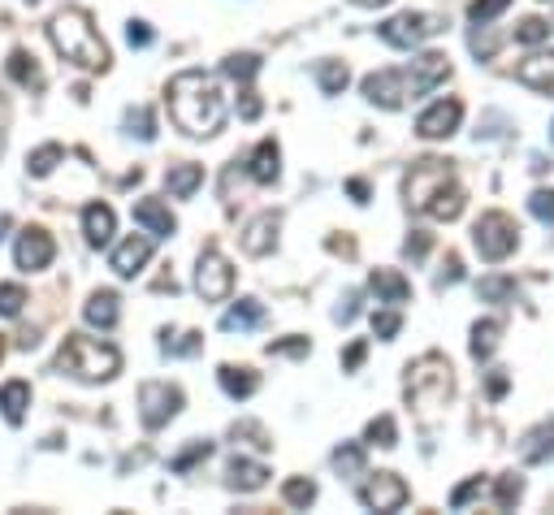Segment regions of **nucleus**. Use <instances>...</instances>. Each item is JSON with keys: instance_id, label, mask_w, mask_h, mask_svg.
Returning a JSON list of instances; mask_svg holds the SVG:
<instances>
[{"instance_id": "nucleus-1", "label": "nucleus", "mask_w": 554, "mask_h": 515, "mask_svg": "<svg viewBox=\"0 0 554 515\" xmlns=\"http://www.w3.org/2000/svg\"><path fill=\"white\" fill-rule=\"evenodd\" d=\"M165 104H169V117L178 122V130L191 139H208L226 126V96H221L217 78L204 70H182L169 78Z\"/></svg>"}, {"instance_id": "nucleus-2", "label": "nucleus", "mask_w": 554, "mask_h": 515, "mask_svg": "<svg viewBox=\"0 0 554 515\" xmlns=\"http://www.w3.org/2000/svg\"><path fill=\"white\" fill-rule=\"evenodd\" d=\"M48 39H52V48H57L65 61L78 65V70H91V74L109 70V44H104L100 31L91 26V13L87 9H61V13H52Z\"/></svg>"}, {"instance_id": "nucleus-3", "label": "nucleus", "mask_w": 554, "mask_h": 515, "mask_svg": "<svg viewBox=\"0 0 554 515\" xmlns=\"http://www.w3.org/2000/svg\"><path fill=\"white\" fill-rule=\"evenodd\" d=\"M57 368L70 373L74 381L100 386V381H113L117 373H122V355H117V347H109V342H100V338L70 334L61 355H57Z\"/></svg>"}, {"instance_id": "nucleus-4", "label": "nucleus", "mask_w": 554, "mask_h": 515, "mask_svg": "<svg viewBox=\"0 0 554 515\" xmlns=\"http://www.w3.org/2000/svg\"><path fill=\"white\" fill-rule=\"evenodd\" d=\"M451 399V364L442 355H425L407 368V403L420 407V412H433Z\"/></svg>"}, {"instance_id": "nucleus-5", "label": "nucleus", "mask_w": 554, "mask_h": 515, "mask_svg": "<svg viewBox=\"0 0 554 515\" xmlns=\"http://www.w3.org/2000/svg\"><path fill=\"white\" fill-rule=\"evenodd\" d=\"M455 182V169L451 161H416L412 169H407V178H403V200L412 213H425V208L438 200V191H446Z\"/></svg>"}, {"instance_id": "nucleus-6", "label": "nucleus", "mask_w": 554, "mask_h": 515, "mask_svg": "<svg viewBox=\"0 0 554 515\" xmlns=\"http://www.w3.org/2000/svg\"><path fill=\"white\" fill-rule=\"evenodd\" d=\"M407 96H425V87H420V78L412 74V65L407 70H377L364 78V100L377 104V109H403Z\"/></svg>"}, {"instance_id": "nucleus-7", "label": "nucleus", "mask_w": 554, "mask_h": 515, "mask_svg": "<svg viewBox=\"0 0 554 515\" xmlns=\"http://www.w3.org/2000/svg\"><path fill=\"white\" fill-rule=\"evenodd\" d=\"M472 243H477V252L481 260H507L511 252L520 247V226H516V217H507V213H485L477 226H472Z\"/></svg>"}, {"instance_id": "nucleus-8", "label": "nucleus", "mask_w": 554, "mask_h": 515, "mask_svg": "<svg viewBox=\"0 0 554 515\" xmlns=\"http://www.w3.org/2000/svg\"><path fill=\"white\" fill-rule=\"evenodd\" d=\"M446 31V18H438V13H399V18H390L386 26H381V39H386L390 48H420L425 39L442 35Z\"/></svg>"}, {"instance_id": "nucleus-9", "label": "nucleus", "mask_w": 554, "mask_h": 515, "mask_svg": "<svg viewBox=\"0 0 554 515\" xmlns=\"http://www.w3.org/2000/svg\"><path fill=\"white\" fill-rule=\"evenodd\" d=\"M182 412V390L169 381H143L139 386V420L143 429H165Z\"/></svg>"}, {"instance_id": "nucleus-10", "label": "nucleus", "mask_w": 554, "mask_h": 515, "mask_svg": "<svg viewBox=\"0 0 554 515\" xmlns=\"http://www.w3.org/2000/svg\"><path fill=\"white\" fill-rule=\"evenodd\" d=\"M195 290L208 299V303H226L230 290H234V269L230 260L217 252V247H208L200 256V269H195Z\"/></svg>"}, {"instance_id": "nucleus-11", "label": "nucleus", "mask_w": 554, "mask_h": 515, "mask_svg": "<svg viewBox=\"0 0 554 515\" xmlns=\"http://www.w3.org/2000/svg\"><path fill=\"white\" fill-rule=\"evenodd\" d=\"M407 481L403 477H394V472H377V477H368L360 485V503L368 511H399L407 503Z\"/></svg>"}, {"instance_id": "nucleus-12", "label": "nucleus", "mask_w": 554, "mask_h": 515, "mask_svg": "<svg viewBox=\"0 0 554 515\" xmlns=\"http://www.w3.org/2000/svg\"><path fill=\"white\" fill-rule=\"evenodd\" d=\"M459 122H464V104H459L455 96H446L438 104H429L425 113L416 117V135L420 139H451Z\"/></svg>"}, {"instance_id": "nucleus-13", "label": "nucleus", "mask_w": 554, "mask_h": 515, "mask_svg": "<svg viewBox=\"0 0 554 515\" xmlns=\"http://www.w3.org/2000/svg\"><path fill=\"white\" fill-rule=\"evenodd\" d=\"M52 256H57V243H52V234H44L39 226H26L18 234V247H13V260H18L22 273H39L48 269Z\"/></svg>"}, {"instance_id": "nucleus-14", "label": "nucleus", "mask_w": 554, "mask_h": 515, "mask_svg": "<svg viewBox=\"0 0 554 515\" xmlns=\"http://www.w3.org/2000/svg\"><path fill=\"white\" fill-rule=\"evenodd\" d=\"M148 260H152V239H143V234H130V239L113 252L109 264H113V273H117V277H139Z\"/></svg>"}, {"instance_id": "nucleus-15", "label": "nucleus", "mask_w": 554, "mask_h": 515, "mask_svg": "<svg viewBox=\"0 0 554 515\" xmlns=\"http://www.w3.org/2000/svg\"><path fill=\"white\" fill-rule=\"evenodd\" d=\"M516 83H524L529 91H537V96H554V52H542V57L520 61Z\"/></svg>"}, {"instance_id": "nucleus-16", "label": "nucleus", "mask_w": 554, "mask_h": 515, "mask_svg": "<svg viewBox=\"0 0 554 515\" xmlns=\"http://www.w3.org/2000/svg\"><path fill=\"white\" fill-rule=\"evenodd\" d=\"M113 230H117V217H113L109 204H87L83 208V234H87L91 247H109Z\"/></svg>"}, {"instance_id": "nucleus-17", "label": "nucleus", "mask_w": 554, "mask_h": 515, "mask_svg": "<svg viewBox=\"0 0 554 515\" xmlns=\"http://www.w3.org/2000/svg\"><path fill=\"white\" fill-rule=\"evenodd\" d=\"M135 221L152 234V239H169V234L178 230L174 213H169V208H165L161 200H139V204H135Z\"/></svg>"}, {"instance_id": "nucleus-18", "label": "nucleus", "mask_w": 554, "mask_h": 515, "mask_svg": "<svg viewBox=\"0 0 554 515\" xmlns=\"http://www.w3.org/2000/svg\"><path fill=\"white\" fill-rule=\"evenodd\" d=\"M204 187V165H195V161H182V165H169V174H165V191L174 195V200H191L195 191Z\"/></svg>"}, {"instance_id": "nucleus-19", "label": "nucleus", "mask_w": 554, "mask_h": 515, "mask_svg": "<svg viewBox=\"0 0 554 515\" xmlns=\"http://www.w3.org/2000/svg\"><path fill=\"white\" fill-rule=\"evenodd\" d=\"M368 286H373L377 303H407V299H412V282H407L403 273H394V269H373Z\"/></svg>"}, {"instance_id": "nucleus-20", "label": "nucleus", "mask_w": 554, "mask_h": 515, "mask_svg": "<svg viewBox=\"0 0 554 515\" xmlns=\"http://www.w3.org/2000/svg\"><path fill=\"white\" fill-rule=\"evenodd\" d=\"M520 459H524V464H546V459H554V420H546V425L524 433Z\"/></svg>"}, {"instance_id": "nucleus-21", "label": "nucleus", "mask_w": 554, "mask_h": 515, "mask_svg": "<svg viewBox=\"0 0 554 515\" xmlns=\"http://www.w3.org/2000/svg\"><path fill=\"white\" fill-rule=\"evenodd\" d=\"M273 247H277V217L265 213V217H256L252 226H247V234H243V252H247V256H269Z\"/></svg>"}, {"instance_id": "nucleus-22", "label": "nucleus", "mask_w": 554, "mask_h": 515, "mask_svg": "<svg viewBox=\"0 0 554 515\" xmlns=\"http://www.w3.org/2000/svg\"><path fill=\"white\" fill-rule=\"evenodd\" d=\"M260 321H265V303H260V299H239L226 316H221V329H226V334H247V329H256Z\"/></svg>"}, {"instance_id": "nucleus-23", "label": "nucleus", "mask_w": 554, "mask_h": 515, "mask_svg": "<svg viewBox=\"0 0 554 515\" xmlns=\"http://www.w3.org/2000/svg\"><path fill=\"white\" fill-rule=\"evenodd\" d=\"M247 174H252L256 182H277V174H282V152H277V143L265 139V143H256V152H252V161H247Z\"/></svg>"}, {"instance_id": "nucleus-24", "label": "nucleus", "mask_w": 554, "mask_h": 515, "mask_svg": "<svg viewBox=\"0 0 554 515\" xmlns=\"http://www.w3.org/2000/svg\"><path fill=\"white\" fill-rule=\"evenodd\" d=\"M217 381H221V390H226L230 399H252L256 386H260V377L252 373V368H239V364H221Z\"/></svg>"}, {"instance_id": "nucleus-25", "label": "nucleus", "mask_w": 554, "mask_h": 515, "mask_svg": "<svg viewBox=\"0 0 554 515\" xmlns=\"http://www.w3.org/2000/svg\"><path fill=\"white\" fill-rule=\"evenodd\" d=\"M226 477H230V490L256 494V490H265L269 468H265V464H252V459H234V464L226 468Z\"/></svg>"}, {"instance_id": "nucleus-26", "label": "nucleus", "mask_w": 554, "mask_h": 515, "mask_svg": "<svg viewBox=\"0 0 554 515\" xmlns=\"http://www.w3.org/2000/svg\"><path fill=\"white\" fill-rule=\"evenodd\" d=\"M5 70H9V78H13V83H18V87H26V91H44V70H39V61L31 57V52H9V65H5Z\"/></svg>"}, {"instance_id": "nucleus-27", "label": "nucleus", "mask_w": 554, "mask_h": 515, "mask_svg": "<svg viewBox=\"0 0 554 515\" xmlns=\"http://www.w3.org/2000/svg\"><path fill=\"white\" fill-rule=\"evenodd\" d=\"M26 407H31V386H26V381H5V386H0V412H5L9 425H22Z\"/></svg>"}, {"instance_id": "nucleus-28", "label": "nucleus", "mask_w": 554, "mask_h": 515, "mask_svg": "<svg viewBox=\"0 0 554 515\" xmlns=\"http://www.w3.org/2000/svg\"><path fill=\"white\" fill-rule=\"evenodd\" d=\"M83 316H87V325H96V329H113L117 316H122V308H117V295H113V290H96V295L87 299Z\"/></svg>"}, {"instance_id": "nucleus-29", "label": "nucleus", "mask_w": 554, "mask_h": 515, "mask_svg": "<svg viewBox=\"0 0 554 515\" xmlns=\"http://www.w3.org/2000/svg\"><path fill=\"white\" fill-rule=\"evenodd\" d=\"M498 334H503V321H477L472 325V342H468L472 360H490L494 347H498Z\"/></svg>"}, {"instance_id": "nucleus-30", "label": "nucleus", "mask_w": 554, "mask_h": 515, "mask_svg": "<svg viewBox=\"0 0 554 515\" xmlns=\"http://www.w3.org/2000/svg\"><path fill=\"white\" fill-rule=\"evenodd\" d=\"M316 83H321L325 96H342V87L351 83L347 61H321V65H316Z\"/></svg>"}, {"instance_id": "nucleus-31", "label": "nucleus", "mask_w": 554, "mask_h": 515, "mask_svg": "<svg viewBox=\"0 0 554 515\" xmlns=\"http://www.w3.org/2000/svg\"><path fill=\"white\" fill-rule=\"evenodd\" d=\"M61 161H65L61 143H44V148H35L31 156H26V174H31V178H48Z\"/></svg>"}, {"instance_id": "nucleus-32", "label": "nucleus", "mask_w": 554, "mask_h": 515, "mask_svg": "<svg viewBox=\"0 0 554 515\" xmlns=\"http://www.w3.org/2000/svg\"><path fill=\"white\" fill-rule=\"evenodd\" d=\"M425 213L438 217V221H455L459 213H464V191H459V182H451L446 191H438V200H433Z\"/></svg>"}, {"instance_id": "nucleus-33", "label": "nucleus", "mask_w": 554, "mask_h": 515, "mask_svg": "<svg viewBox=\"0 0 554 515\" xmlns=\"http://www.w3.org/2000/svg\"><path fill=\"white\" fill-rule=\"evenodd\" d=\"M282 503H286V507L308 511V507L316 503V485H312L308 477H290V481L282 485Z\"/></svg>"}, {"instance_id": "nucleus-34", "label": "nucleus", "mask_w": 554, "mask_h": 515, "mask_svg": "<svg viewBox=\"0 0 554 515\" xmlns=\"http://www.w3.org/2000/svg\"><path fill=\"white\" fill-rule=\"evenodd\" d=\"M221 70H226L230 78H239V83H252L256 70H260V57L256 52H230V57L221 61Z\"/></svg>"}, {"instance_id": "nucleus-35", "label": "nucleus", "mask_w": 554, "mask_h": 515, "mask_svg": "<svg viewBox=\"0 0 554 515\" xmlns=\"http://www.w3.org/2000/svg\"><path fill=\"white\" fill-rule=\"evenodd\" d=\"M334 468L342 472V477H360V472H364V446L360 442H342L334 451Z\"/></svg>"}, {"instance_id": "nucleus-36", "label": "nucleus", "mask_w": 554, "mask_h": 515, "mask_svg": "<svg viewBox=\"0 0 554 515\" xmlns=\"http://www.w3.org/2000/svg\"><path fill=\"white\" fill-rule=\"evenodd\" d=\"M477 290H481V299H490V303H516L520 299V286L511 282V277H485Z\"/></svg>"}, {"instance_id": "nucleus-37", "label": "nucleus", "mask_w": 554, "mask_h": 515, "mask_svg": "<svg viewBox=\"0 0 554 515\" xmlns=\"http://www.w3.org/2000/svg\"><path fill=\"white\" fill-rule=\"evenodd\" d=\"M364 442H368V446H381V451H394V446H399V429H394L390 416H377L373 425H368Z\"/></svg>"}, {"instance_id": "nucleus-38", "label": "nucleus", "mask_w": 554, "mask_h": 515, "mask_svg": "<svg viewBox=\"0 0 554 515\" xmlns=\"http://www.w3.org/2000/svg\"><path fill=\"white\" fill-rule=\"evenodd\" d=\"M546 39H550V22L546 18H524L516 26V44H524V48H537V44H546Z\"/></svg>"}, {"instance_id": "nucleus-39", "label": "nucleus", "mask_w": 554, "mask_h": 515, "mask_svg": "<svg viewBox=\"0 0 554 515\" xmlns=\"http://www.w3.org/2000/svg\"><path fill=\"white\" fill-rule=\"evenodd\" d=\"M511 9V0H472L468 5V22L472 26H490L498 13H507Z\"/></svg>"}, {"instance_id": "nucleus-40", "label": "nucleus", "mask_w": 554, "mask_h": 515, "mask_svg": "<svg viewBox=\"0 0 554 515\" xmlns=\"http://www.w3.org/2000/svg\"><path fill=\"white\" fill-rule=\"evenodd\" d=\"M200 347H204V334H169L165 329V338H161L165 355H195Z\"/></svg>"}, {"instance_id": "nucleus-41", "label": "nucleus", "mask_w": 554, "mask_h": 515, "mask_svg": "<svg viewBox=\"0 0 554 515\" xmlns=\"http://www.w3.org/2000/svg\"><path fill=\"white\" fill-rule=\"evenodd\" d=\"M520 494H524V477H516V472H507V477H498V507H503V511H511V507H516L520 503Z\"/></svg>"}, {"instance_id": "nucleus-42", "label": "nucleus", "mask_w": 554, "mask_h": 515, "mask_svg": "<svg viewBox=\"0 0 554 515\" xmlns=\"http://www.w3.org/2000/svg\"><path fill=\"white\" fill-rule=\"evenodd\" d=\"M26 290L18 282H0V316H22Z\"/></svg>"}, {"instance_id": "nucleus-43", "label": "nucleus", "mask_w": 554, "mask_h": 515, "mask_svg": "<svg viewBox=\"0 0 554 515\" xmlns=\"http://www.w3.org/2000/svg\"><path fill=\"white\" fill-rule=\"evenodd\" d=\"M468 48L477 52L481 61H490L494 57V48H498V35H490L485 26H472V35H468Z\"/></svg>"}, {"instance_id": "nucleus-44", "label": "nucleus", "mask_w": 554, "mask_h": 515, "mask_svg": "<svg viewBox=\"0 0 554 515\" xmlns=\"http://www.w3.org/2000/svg\"><path fill=\"white\" fill-rule=\"evenodd\" d=\"M126 126H130V135H139L143 143H152L156 139V122H152V113L148 109H135L126 117Z\"/></svg>"}, {"instance_id": "nucleus-45", "label": "nucleus", "mask_w": 554, "mask_h": 515, "mask_svg": "<svg viewBox=\"0 0 554 515\" xmlns=\"http://www.w3.org/2000/svg\"><path fill=\"white\" fill-rule=\"evenodd\" d=\"M403 329V316L399 312H373V334L381 338V342H390L394 334Z\"/></svg>"}, {"instance_id": "nucleus-46", "label": "nucleus", "mask_w": 554, "mask_h": 515, "mask_svg": "<svg viewBox=\"0 0 554 515\" xmlns=\"http://www.w3.org/2000/svg\"><path fill=\"white\" fill-rule=\"evenodd\" d=\"M529 213L537 221H546V226H554V191H533L529 195Z\"/></svg>"}, {"instance_id": "nucleus-47", "label": "nucleus", "mask_w": 554, "mask_h": 515, "mask_svg": "<svg viewBox=\"0 0 554 515\" xmlns=\"http://www.w3.org/2000/svg\"><path fill=\"white\" fill-rule=\"evenodd\" d=\"M208 455H213V446H208V442H195V446H187V451L174 459V472H191V468L200 464V459H208Z\"/></svg>"}, {"instance_id": "nucleus-48", "label": "nucleus", "mask_w": 554, "mask_h": 515, "mask_svg": "<svg viewBox=\"0 0 554 515\" xmlns=\"http://www.w3.org/2000/svg\"><path fill=\"white\" fill-rule=\"evenodd\" d=\"M312 351V342L308 338H282V342H269V355H308Z\"/></svg>"}, {"instance_id": "nucleus-49", "label": "nucleus", "mask_w": 554, "mask_h": 515, "mask_svg": "<svg viewBox=\"0 0 554 515\" xmlns=\"http://www.w3.org/2000/svg\"><path fill=\"white\" fill-rule=\"evenodd\" d=\"M234 438H252V446H260V451H269V438H265V429L260 425H252V420H247V425H234Z\"/></svg>"}, {"instance_id": "nucleus-50", "label": "nucleus", "mask_w": 554, "mask_h": 515, "mask_svg": "<svg viewBox=\"0 0 554 515\" xmlns=\"http://www.w3.org/2000/svg\"><path fill=\"white\" fill-rule=\"evenodd\" d=\"M126 39H130V48H148L152 44V26L148 22H130L126 26Z\"/></svg>"}, {"instance_id": "nucleus-51", "label": "nucleus", "mask_w": 554, "mask_h": 515, "mask_svg": "<svg viewBox=\"0 0 554 515\" xmlns=\"http://www.w3.org/2000/svg\"><path fill=\"white\" fill-rule=\"evenodd\" d=\"M403 252L412 256V260H425V256H429V234H425V230H412V239H407Z\"/></svg>"}, {"instance_id": "nucleus-52", "label": "nucleus", "mask_w": 554, "mask_h": 515, "mask_svg": "<svg viewBox=\"0 0 554 515\" xmlns=\"http://www.w3.org/2000/svg\"><path fill=\"white\" fill-rule=\"evenodd\" d=\"M459 277H464V264H459V256H446V269L438 273V286H455Z\"/></svg>"}, {"instance_id": "nucleus-53", "label": "nucleus", "mask_w": 554, "mask_h": 515, "mask_svg": "<svg viewBox=\"0 0 554 515\" xmlns=\"http://www.w3.org/2000/svg\"><path fill=\"white\" fill-rule=\"evenodd\" d=\"M477 490H481V477H472V481H464V485H459V490L451 494V507H464V503H468V498H472V494H477Z\"/></svg>"}, {"instance_id": "nucleus-54", "label": "nucleus", "mask_w": 554, "mask_h": 515, "mask_svg": "<svg viewBox=\"0 0 554 515\" xmlns=\"http://www.w3.org/2000/svg\"><path fill=\"white\" fill-rule=\"evenodd\" d=\"M243 117H247V122H256V117H260V100H256V91H252V87L243 91Z\"/></svg>"}, {"instance_id": "nucleus-55", "label": "nucleus", "mask_w": 554, "mask_h": 515, "mask_svg": "<svg viewBox=\"0 0 554 515\" xmlns=\"http://www.w3.org/2000/svg\"><path fill=\"white\" fill-rule=\"evenodd\" d=\"M355 303H360V295H347V299H342V308H338V321H342V325H351V321H355V312H360Z\"/></svg>"}, {"instance_id": "nucleus-56", "label": "nucleus", "mask_w": 554, "mask_h": 515, "mask_svg": "<svg viewBox=\"0 0 554 515\" xmlns=\"http://www.w3.org/2000/svg\"><path fill=\"white\" fill-rule=\"evenodd\" d=\"M360 364H364V342H355V347L347 351V360H342V368H347V373H355Z\"/></svg>"}, {"instance_id": "nucleus-57", "label": "nucleus", "mask_w": 554, "mask_h": 515, "mask_svg": "<svg viewBox=\"0 0 554 515\" xmlns=\"http://www.w3.org/2000/svg\"><path fill=\"white\" fill-rule=\"evenodd\" d=\"M507 394V373L498 368V373H490V399H503Z\"/></svg>"}, {"instance_id": "nucleus-58", "label": "nucleus", "mask_w": 554, "mask_h": 515, "mask_svg": "<svg viewBox=\"0 0 554 515\" xmlns=\"http://www.w3.org/2000/svg\"><path fill=\"white\" fill-rule=\"evenodd\" d=\"M347 191H351V200H355V204H368V182H364V178H351V182H347Z\"/></svg>"}, {"instance_id": "nucleus-59", "label": "nucleus", "mask_w": 554, "mask_h": 515, "mask_svg": "<svg viewBox=\"0 0 554 515\" xmlns=\"http://www.w3.org/2000/svg\"><path fill=\"white\" fill-rule=\"evenodd\" d=\"M0 156H5V104H0Z\"/></svg>"}, {"instance_id": "nucleus-60", "label": "nucleus", "mask_w": 554, "mask_h": 515, "mask_svg": "<svg viewBox=\"0 0 554 515\" xmlns=\"http://www.w3.org/2000/svg\"><path fill=\"white\" fill-rule=\"evenodd\" d=\"M360 9H377V5H390V0H355Z\"/></svg>"}, {"instance_id": "nucleus-61", "label": "nucleus", "mask_w": 554, "mask_h": 515, "mask_svg": "<svg viewBox=\"0 0 554 515\" xmlns=\"http://www.w3.org/2000/svg\"><path fill=\"white\" fill-rule=\"evenodd\" d=\"M5 230H9V217H5V213H0V239H5Z\"/></svg>"}, {"instance_id": "nucleus-62", "label": "nucleus", "mask_w": 554, "mask_h": 515, "mask_svg": "<svg viewBox=\"0 0 554 515\" xmlns=\"http://www.w3.org/2000/svg\"><path fill=\"white\" fill-rule=\"evenodd\" d=\"M0 360H5V342H0Z\"/></svg>"}, {"instance_id": "nucleus-63", "label": "nucleus", "mask_w": 554, "mask_h": 515, "mask_svg": "<svg viewBox=\"0 0 554 515\" xmlns=\"http://www.w3.org/2000/svg\"><path fill=\"white\" fill-rule=\"evenodd\" d=\"M31 5H39V0H31Z\"/></svg>"}]
</instances>
